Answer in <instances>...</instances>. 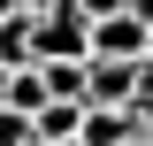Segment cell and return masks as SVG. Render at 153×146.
Returning a JSON list of instances; mask_svg holds the SVG:
<instances>
[{
    "mask_svg": "<svg viewBox=\"0 0 153 146\" xmlns=\"http://www.w3.org/2000/svg\"><path fill=\"white\" fill-rule=\"evenodd\" d=\"M38 77L54 100H84V62H38Z\"/></svg>",
    "mask_w": 153,
    "mask_h": 146,
    "instance_id": "ba28073f",
    "label": "cell"
},
{
    "mask_svg": "<svg viewBox=\"0 0 153 146\" xmlns=\"http://www.w3.org/2000/svg\"><path fill=\"white\" fill-rule=\"evenodd\" d=\"M84 54H92V38H84V16L69 0L31 16V62H84Z\"/></svg>",
    "mask_w": 153,
    "mask_h": 146,
    "instance_id": "6da1fadb",
    "label": "cell"
},
{
    "mask_svg": "<svg viewBox=\"0 0 153 146\" xmlns=\"http://www.w3.org/2000/svg\"><path fill=\"white\" fill-rule=\"evenodd\" d=\"M123 146H153V131H138V138H123Z\"/></svg>",
    "mask_w": 153,
    "mask_h": 146,
    "instance_id": "4fadbf2b",
    "label": "cell"
},
{
    "mask_svg": "<svg viewBox=\"0 0 153 146\" xmlns=\"http://www.w3.org/2000/svg\"><path fill=\"white\" fill-rule=\"evenodd\" d=\"M146 131H153V115H146Z\"/></svg>",
    "mask_w": 153,
    "mask_h": 146,
    "instance_id": "2e32d148",
    "label": "cell"
},
{
    "mask_svg": "<svg viewBox=\"0 0 153 146\" xmlns=\"http://www.w3.org/2000/svg\"><path fill=\"white\" fill-rule=\"evenodd\" d=\"M146 31H153V23L138 16V8H115V16L84 23V38H92V54H107V62H146Z\"/></svg>",
    "mask_w": 153,
    "mask_h": 146,
    "instance_id": "7a4b0ae2",
    "label": "cell"
},
{
    "mask_svg": "<svg viewBox=\"0 0 153 146\" xmlns=\"http://www.w3.org/2000/svg\"><path fill=\"white\" fill-rule=\"evenodd\" d=\"M69 8H76L84 23H100V16H115V8H130V0H69Z\"/></svg>",
    "mask_w": 153,
    "mask_h": 146,
    "instance_id": "30bf717a",
    "label": "cell"
},
{
    "mask_svg": "<svg viewBox=\"0 0 153 146\" xmlns=\"http://www.w3.org/2000/svg\"><path fill=\"white\" fill-rule=\"evenodd\" d=\"M146 54H153V31H146Z\"/></svg>",
    "mask_w": 153,
    "mask_h": 146,
    "instance_id": "9a60e30c",
    "label": "cell"
},
{
    "mask_svg": "<svg viewBox=\"0 0 153 146\" xmlns=\"http://www.w3.org/2000/svg\"><path fill=\"white\" fill-rule=\"evenodd\" d=\"M16 8H23V16H38V8H54V0H16Z\"/></svg>",
    "mask_w": 153,
    "mask_h": 146,
    "instance_id": "8fae6325",
    "label": "cell"
},
{
    "mask_svg": "<svg viewBox=\"0 0 153 146\" xmlns=\"http://www.w3.org/2000/svg\"><path fill=\"white\" fill-rule=\"evenodd\" d=\"M76 115H84V100H46V108L31 115V138L54 146V138H76Z\"/></svg>",
    "mask_w": 153,
    "mask_h": 146,
    "instance_id": "8992f818",
    "label": "cell"
},
{
    "mask_svg": "<svg viewBox=\"0 0 153 146\" xmlns=\"http://www.w3.org/2000/svg\"><path fill=\"white\" fill-rule=\"evenodd\" d=\"M130 8H138V16H146V23H153V0H130Z\"/></svg>",
    "mask_w": 153,
    "mask_h": 146,
    "instance_id": "7c38bea8",
    "label": "cell"
},
{
    "mask_svg": "<svg viewBox=\"0 0 153 146\" xmlns=\"http://www.w3.org/2000/svg\"><path fill=\"white\" fill-rule=\"evenodd\" d=\"M130 77H138V62H107V54H84V100H130Z\"/></svg>",
    "mask_w": 153,
    "mask_h": 146,
    "instance_id": "277c9868",
    "label": "cell"
},
{
    "mask_svg": "<svg viewBox=\"0 0 153 146\" xmlns=\"http://www.w3.org/2000/svg\"><path fill=\"white\" fill-rule=\"evenodd\" d=\"M138 115L130 108H115V100H84V115H76V146H123V138H138Z\"/></svg>",
    "mask_w": 153,
    "mask_h": 146,
    "instance_id": "3957f363",
    "label": "cell"
},
{
    "mask_svg": "<svg viewBox=\"0 0 153 146\" xmlns=\"http://www.w3.org/2000/svg\"><path fill=\"white\" fill-rule=\"evenodd\" d=\"M0 92H8V62H0Z\"/></svg>",
    "mask_w": 153,
    "mask_h": 146,
    "instance_id": "5bb4252c",
    "label": "cell"
},
{
    "mask_svg": "<svg viewBox=\"0 0 153 146\" xmlns=\"http://www.w3.org/2000/svg\"><path fill=\"white\" fill-rule=\"evenodd\" d=\"M0 100H8V108H23V115H38L46 100H54V92H46L38 62H16V69H8V92H0Z\"/></svg>",
    "mask_w": 153,
    "mask_h": 146,
    "instance_id": "5b68a950",
    "label": "cell"
},
{
    "mask_svg": "<svg viewBox=\"0 0 153 146\" xmlns=\"http://www.w3.org/2000/svg\"><path fill=\"white\" fill-rule=\"evenodd\" d=\"M0 146H38V138H31V115L8 108V100H0Z\"/></svg>",
    "mask_w": 153,
    "mask_h": 146,
    "instance_id": "9c48e42d",
    "label": "cell"
},
{
    "mask_svg": "<svg viewBox=\"0 0 153 146\" xmlns=\"http://www.w3.org/2000/svg\"><path fill=\"white\" fill-rule=\"evenodd\" d=\"M0 62H8V69H16V62H31V16H23V8H8V16H0Z\"/></svg>",
    "mask_w": 153,
    "mask_h": 146,
    "instance_id": "52a82bcc",
    "label": "cell"
}]
</instances>
